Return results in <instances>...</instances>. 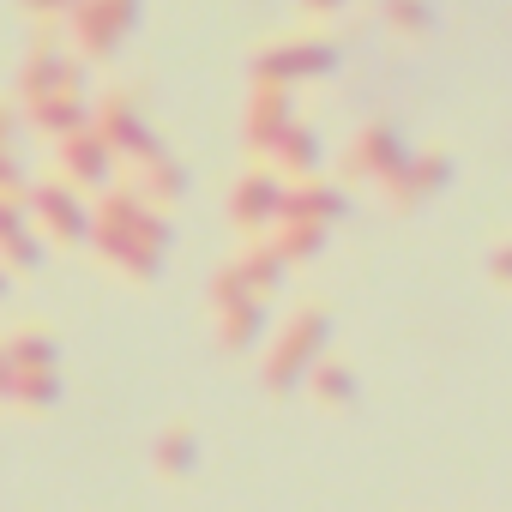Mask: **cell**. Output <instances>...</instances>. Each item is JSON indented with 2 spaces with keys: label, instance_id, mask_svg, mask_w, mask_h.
<instances>
[{
  "label": "cell",
  "instance_id": "cell-1",
  "mask_svg": "<svg viewBox=\"0 0 512 512\" xmlns=\"http://www.w3.org/2000/svg\"><path fill=\"white\" fill-rule=\"evenodd\" d=\"M91 247H97V266L103 272H115L133 290H151L163 278L169 247H175V223H169V211L145 205L121 181V187L97 193V205H91Z\"/></svg>",
  "mask_w": 512,
  "mask_h": 512
},
{
  "label": "cell",
  "instance_id": "cell-2",
  "mask_svg": "<svg viewBox=\"0 0 512 512\" xmlns=\"http://www.w3.org/2000/svg\"><path fill=\"white\" fill-rule=\"evenodd\" d=\"M326 350H332V308H320V302L290 308V320L272 332V344H266V356H260V386H266L272 398H290Z\"/></svg>",
  "mask_w": 512,
  "mask_h": 512
},
{
  "label": "cell",
  "instance_id": "cell-3",
  "mask_svg": "<svg viewBox=\"0 0 512 512\" xmlns=\"http://www.w3.org/2000/svg\"><path fill=\"white\" fill-rule=\"evenodd\" d=\"M91 133L115 151L121 169H133V163H145V157L163 151V139L151 127V109H145V97L133 85H109V91L91 97Z\"/></svg>",
  "mask_w": 512,
  "mask_h": 512
},
{
  "label": "cell",
  "instance_id": "cell-4",
  "mask_svg": "<svg viewBox=\"0 0 512 512\" xmlns=\"http://www.w3.org/2000/svg\"><path fill=\"white\" fill-rule=\"evenodd\" d=\"M247 73H253V85L296 91V85H314V79H332V73H338V43L320 37V31L278 37V43H260V49H253Z\"/></svg>",
  "mask_w": 512,
  "mask_h": 512
},
{
  "label": "cell",
  "instance_id": "cell-5",
  "mask_svg": "<svg viewBox=\"0 0 512 512\" xmlns=\"http://www.w3.org/2000/svg\"><path fill=\"white\" fill-rule=\"evenodd\" d=\"M139 13H145V0H73L67 49L79 55V67H103L139 31Z\"/></svg>",
  "mask_w": 512,
  "mask_h": 512
},
{
  "label": "cell",
  "instance_id": "cell-6",
  "mask_svg": "<svg viewBox=\"0 0 512 512\" xmlns=\"http://www.w3.org/2000/svg\"><path fill=\"white\" fill-rule=\"evenodd\" d=\"M410 163V145H404V133L392 127V121H368L350 145H344V157H338V187H392L398 181V169Z\"/></svg>",
  "mask_w": 512,
  "mask_h": 512
},
{
  "label": "cell",
  "instance_id": "cell-7",
  "mask_svg": "<svg viewBox=\"0 0 512 512\" xmlns=\"http://www.w3.org/2000/svg\"><path fill=\"white\" fill-rule=\"evenodd\" d=\"M79 85H85V67H79V55L67 49V37H61V31H31V49H25V61H19V79H13L19 109L37 103V97H49V91H79Z\"/></svg>",
  "mask_w": 512,
  "mask_h": 512
},
{
  "label": "cell",
  "instance_id": "cell-8",
  "mask_svg": "<svg viewBox=\"0 0 512 512\" xmlns=\"http://www.w3.org/2000/svg\"><path fill=\"white\" fill-rule=\"evenodd\" d=\"M25 217L43 229V241H55V247H85L91 241V205L67 187V181H37V187H25Z\"/></svg>",
  "mask_w": 512,
  "mask_h": 512
},
{
  "label": "cell",
  "instance_id": "cell-9",
  "mask_svg": "<svg viewBox=\"0 0 512 512\" xmlns=\"http://www.w3.org/2000/svg\"><path fill=\"white\" fill-rule=\"evenodd\" d=\"M296 91H278V85H253L247 91V109H241V145L253 163H266L278 151V139L296 127Z\"/></svg>",
  "mask_w": 512,
  "mask_h": 512
},
{
  "label": "cell",
  "instance_id": "cell-10",
  "mask_svg": "<svg viewBox=\"0 0 512 512\" xmlns=\"http://www.w3.org/2000/svg\"><path fill=\"white\" fill-rule=\"evenodd\" d=\"M115 175H121V163H115V151H109L91 127H79V133H67V139L55 145V181H67L79 199H85V193H109Z\"/></svg>",
  "mask_w": 512,
  "mask_h": 512
},
{
  "label": "cell",
  "instance_id": "cell-11",
  "mask_svg": "<svg viewBox=\"0 0 512 512\" xmlns=\"http://www.w3.org/2000/svg\"><path fill=\"white\" fill-rule=\"evenodd\" d=\"M278 205H284V181H278L266 163L241 169V181L229 187V223H235L247 241L272 235V223H278Z\"/></svg>",
  "mask_w": 512,
  "mask_h": 512
},
{
  "label": "cell",
  "instance_id": "cell-12",
  "mask_svg": "<svg viewBox=\"0 0 512 512\" xmlns=\"http://www.w3.org/2000/svg\"><path fill=\"white\" fill-rule=\"evenodd\" d=\"M452 187V151L446 145H428V151H410V163L398 169V181L386 187V205L398 211V217H410V211H422L434 193H446Z\"/></svg>",
  "mask_w": 512,
  "mask_h": 512
},
{
  "label": "cell",
  "instance_id": "cell-13",
  "mask_svg": "<svg viewBox=\"0 0 512 512\" xmlns=\"http://www.w3.org/2000/svg\"><path fill=\"white\" fill-rule=\"evenodd\" d=\"M350 217V187L314 175V181H284V205H278V223H314V229H338ZM272 223V229H278Z\"/></svg>",
  "mask_w": 512,
  "mask_h": 512
},
{
  "label": "cell",
  "instance_id": "cell-14",
  "mask_svg": "<svg viewBox=\"0 0 512 512\" xmlns=\"http://www.w3.org/2000/svg\"><path fill=\"white\" fill-rule=\"evenodd\" d=\"M199 464H205V440H199V422L193 416H175V422H163L151 434V476L157 482L181 488V482L199 476Z\"/></svg>",
  "mask_w": 512,
  "mask_h": 512
},
{
  "label": "cell",
  "instance_id": "cell-15",
  "mask_svg": "<svg viewBox=\"0 0 512 512\" xmlns=\"http://www.w3.org/2000/svg\"><path fill=\"white\" fill-rule=\"evenodd\" d=\"M0 266L7 278H37L43 272V235L25 217V199H0Z\"/></svg>",
  "mask_w": 512,
  "mask_h": 512
},
{
  "label": "cell",
  "instance_id": "cell-16",
  "mask_svg": "<svg viewBox=\"0 0 512 512\" xmlns=\"http://www.w3.org/2000/svg\"><path fill=\"white\" fill-rule=\"evenodd\" d=\"M308 398H314V410H326V416H350L356 404H362V374H356V362H344L338 350H326L314 368H308Z\"/></svg>",
  "mask_w": 512,
  "mask_h": 512
},
{
  "label": "cell",
  "instance_id": "cell-17",
  "mask_svg": "<svg viewBox=\"0 0 512 512\" xmlns=\"http://www.w3.org/2000/svg\"><path fill=\"white\" fill-rule=\"evenodd\" d=\"M19 121H31L49 145H61L67 133L91 127V97H85V85H79V91H49V97L25 103V109H19Z\"/></svg>",
  "mask_w": 512,
  "mask_h": 512
},
{
  "label": "cell",
  "instance_id": "cell-18",
  "mask_svg": "<svg viewBox=\"0 0 512 512\" xmlns=\"http://www.w3.org/2000/svg\"><path fill=\"white\" fill-rule=\"evenodd\" d=\"M127 187L145 199V205H157V211H169V205H181L187 199V163L163 145L157 157H145V163H133V175H127Z\"/></svg>",
  "mask_w": 512,
  "mask_h": 512
},
{
  "label": "cell",
  "instance_id": "cell-19",
  "mask_svg": "<svg viewBox=\"0 0 512 512\" xmlns=\"http://www.w3.org/2000/svg\"><path fill=\"white\" fill-rule=\"evenodd\" d=\"M0 344H7V356H13V368H19V374H31V368H61V356H67V344H61V326H55V320H19Z\"/></svg>",
  "mask_w": 512,
  "mask_h": 512
},
{
  "label": "cell",
  "instance_id": "cell-20",
  "mask_svg": "<svg viewBox=\"0 0 512 512\" xmlns=\"http://www.w3.org/2000/svg\"><path fill=\"white\" fill-rule=\"evenodd\" d=\"M229 266H235L241 290H247L253 302H266V308H272V302H278V290L290 284V272H284V260H278V253H272V241H266V235H260V241H247V247L235 253Z\"/></svg>",
  "mask_w": 512,
  "mask_h": 512
},
{
  "label": "cell",
  "instance_id": "cell-21",
  "mask_svg": "<svg viewBox=\"0 0 512 512\" xmlns=\"http://www.w3.org/2000/svg\"><path fill=\"white\" fill-rule=\"evenodd\" d=\"M266 169H272L278 181H314V175L326 169V145H320V133H314L308 121H296V127L278 139V151L266 157Z\"/></svg>",
  "mask_w": 512,
  "mask_h": 512
},
{
  "label": "cell",
  "instance_id": "cell-22",
  "mask_svg": "<svg viewBox=\"0 0 512 512\" xmlns=\"http://www.w3.org/2000/svg\"><path fill=\"white\" fill-rule=\"evenodd\" d=\"M211 326H217V350L241 356L266 338V302H223V308H211Z\"/></svg>",
  "mask_w": 512,
  "mask_h": 512
},
{
  "label": "cell",
  "instance_id": "cell-23",
  "mask_svg": "<svg viewBox=\"0 0 512 512\" xmlns=\"http://www.w3.org/2000/svg\"><path fill=\"white\" fill-rule=\"evenodd\" d=\"M61 398H67V374H61V368H31V374L13 380V410H7V416L43 422V416L61 410Z\"/></svg>",
  "mask_w": 512,
  "mask_h": 512
},
{
  "label": "cell",
  "instance_id": "cell-24",
  "mask_svg": "<svg viewBox=\"0 0 512 512\" xmlns=\"http://www.w3.org/2000/svg\"><path fill=\"white\" fill-rule=\"evenodd\" d=\"M266 241H272V253L284 260V272H302V266H314L320 253H326L332 229H314V223H278Z\"/></svg>",
  "mask_w": 512,
  "mask_h": 512
},
{
  "label": "cell",
  "instance_id": "cell-25",
  "mask_svg": "<svg viewBox=\"0 0 512 512\" xmlns=\"http://www.w3.org/2000/svg\"><path fill=\"white\" fill-rule=\"evenodd\" d=\"M380 19L392 37L404 43H428L440 31V13H434V0H380Z\"/></svg>",
  "mask_w": 512,
  "mask_h": 512
},
{
  "label": "cell",
  "instance_id": "cell-26",
  "mask_svg": "<svg viewBox=\"0 0 512 512\" xmlns=\"http://www.w3.org/2000/svg\"><path fill=\"white\" fill-rule=\"evenodd\" d=\"M19 13L31 19V31H61L67 13H73V0H19Z\"/></svg>",
  "mask_w": 512,
  "mask_h": 512
},
{
  "label": "cell",
  "instance_id": "cell-27",
  "mask_svg": "<svg viewBox=\"0 0 512 512\" xmlns=\"http://www.w3.org/2000/svg\"><path fill=\"white\" fill-rule=\"evenodd\" d=\"M488 278H494L500 290H512V235H500V241L488 247Z\"/></svg>",
  "mask_w": 512,
  "mask_h": 512
},
{
  "label": "cell",
  "instance_id": "cell-28",
  "mask_svg": "<svg viewBox=\"0 0 512 512\" xmlns=\"http://www.w3.org/2000/svg\"><path fill=\"white\" fill-rule=\"evenodd\" d=\"M0 151H19V103H0Z\"/></svg>",
  "mask_w": 512,
  "mask_h": 512
},
{
  "label": "cell",
  "instance_id": "cell-29",
  "mask_svg": "<svg viewBox=\"0 0 512 512\" xmlns=\"http://www.w3.org/2000/svg\"><path fill=\"white\" fill-rule=\"evenodd\" d=\"M13 380H19V368H13V356H7V344H0V416L13 410Z\"/></svg>",
  "mask_w": 512,
  "mask_h": 512
},
{
  "label": "cell",
  "instance_id": "cell-30",
  "mask_svg": "<svg viewBox=\"0 0 512 512\" xmlns=\"http://www.w3.org/2000/svg\"><path fill=\"white\" fill-rule=\"evenodd\" d=\"M296 7H302V19H332V13L350 7V0H296Z\"/></svg>",
  "mask_w": 512,
  "mask_h": 512
},
{
  "label": "cell",
  "instance_id": "cell-31",
  "mask_svg": "<svg viewBox=\"0 0 512 512\" xmlns=\"http://www.w3.org/2000/svg\"><path fill=\"white\" fill-rule=\"evenodd\" d=\"M7 290H13V278H7V266H0V302H7Z\"/></svg>",
  "mask_w": 512,
  "mask_h": 512
}]
</instances>
